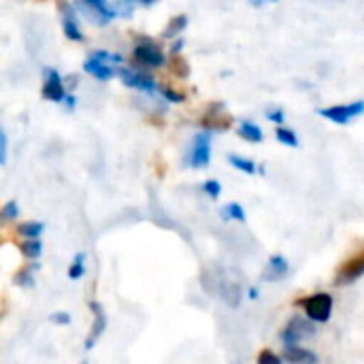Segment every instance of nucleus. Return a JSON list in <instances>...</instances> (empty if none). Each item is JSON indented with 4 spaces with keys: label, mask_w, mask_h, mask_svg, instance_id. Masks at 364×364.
Returning a JSON list of instances; mask_svg holds the SVG:
<instances>
[{
    "label": "nucleus",
    "mask_w": 364,
    "mask_h": 364,
    "mask_svg": "<svg viewBox=\"0 0 364 364\" xmlns=\"http://www.w3.org/2000/svg\"><path fill=\"white\" fill-rule=\"evenodd\" d=\"M301 305H303V309H305V314H307V318L311 322L324 324V322L331 320L335 303H333V296L328 292H316V294L303 299Z\"/></svg>",
    "instance_id": "nucleus-1"
},
{
    "label": "nucleus",
    "mask_w": 364,
    "mask_h": 364,
    "mask_svg": "<svg viewBox=\"0 0 364 364\" xmlns=\"http://www.w3.org/2000/svg\"><path fill=\"white\" fill-rule=\"evenodd\" d=\"M75 9L92 23L96 26H105L109 23L113 17H117V11L113 6H109V2L105 0H77Z\"/></svg>",
    "instance_id": "nucleus-2"
},
{
    "label": "nucleus",
    "mask_w": 364,
    "mask_h": 364,
    "mask_svg": "<svg viewBox=\"0 0 364 364\" xmlns=\"http://www.w3.org/2000/svg\"><path fill=\"white\" fill-rule=\"evenodd\" d=\"M316 335V324L309 318L294 316L282 331V341L284 346H301V341L311 339Z\"/></svg>",
    "instance_id": "nucleus-3"
},
{
    "label": "nucleus",
    "mask_w": 364,
    "mask_h": 364,
    "mask_svg": "<svg viewBox=\"0 0 364 364\" xmlns=\"http://www.w3.org/2000/svg\"><path fill=\"white\" fill-rule=\"evenodd\" d=\"M211 162V134L205 130L192 139L190 154H188V164L192 168H205Z\"/></svg>",
    "instance_id": "nucleus-4"
},
{
    "label": "nucleus",
    "mask_w": 364,
    "mask_h": 364,
    "mask_svg": "<svg viewBox=\"0 0 364 364\" xmlns=\"http://www.w3.org/2000/svg\"><path fill=\"white\" fill-rule=\"evenodd\" d=\"M132 58H134L136 64L147 66V68H156V66L164 64V53H162L160 45L149 41V38H141V43H136V47L132 51Z\"/></svg>",
    "instance_id": "nucleus-5"
},
{
    "label": "nucleus",
    "mask_w": 364,
    "mask_h": 364,
    "mask_svg": "<svg viewBox=\"0 0 364 364\" xmlns=\"http://www.w3.org/2000/svg\"><path fill=\"white\" fill-rule=\"evenodd\" d=\"M232 115L224 109V105H220V102H213V105H209V109L203 113V117H200V126L207 130V132H211V130H215V132H222V130H228L230 126H232Z\"/></svg>",
    "instance_id": "nucleus-6"
},
{
    "label": "nucleus",
    "mask_w": 364,
    "mask_h": 364,
    "mask_svg": "<svg viewBox=\"0 0 364 364\" xmlns=\"http://www.w3.org/2000/svg\"><path fill=\"white\" fill-rule=\"evenodd\" d=\"M364 275V250L348 258L335 273V286H348L354 284Z\"/></svg>",
    "instance_id": "nucleus-7"
},
{
    "label": "nucleus",
    "mask_w": 364,
    "mask_h": 364,
    "mask_svg": "<svg viewBox=\"0 0 364 364\" xmlns=\"http://www.w3.org/2000/svg\"><path fill=\"white\" fill-rule=\"evenodd\" d=\"M322 117L335 122V124H350L354 117L363 115L364 113V102L363 100H356V102H350V105H335V107H328V109H320L318 111Z\"/></svg>",
    "instance_id": "nucleus-8"
},
{
    "label": "nucleus",
    "mask_w": 364,
    "mask_h": 364,
    "mask_svg": "<svg viewBox=\"0 0 364 364\" xmlns=\"http://www.w3.org/2000/svg\"><path fill=\"white\" fill-rule=\"evenodd\" d=\"M43 98L51 100V102H62L66 100V92H64V83L62 77L58 75V70L47 68L45 70V79H43Z\"/></svg>",
    "instance_id": "nucleus-9"
},
{
    "label": "nucleus",
    "mask_w": 364,
    "mask_h": 364,
    "mask_svg": "<svg viewBox=\"0 0 364 364\" xmlns=\"http://www.w3.org/2000/svg\"><path fill=\"white\" fill-rule=\"evenodd\" d=\"M90 309H92L94 320H92V331H90V335H87V339H85V350H92V348L98 343V339L102 337L105 326H107V316H105L102 305L96 303V301H92V303H90Z\"/></svg>",
    "instance_id": "nucleus-10"
},
{
    "label": "nucleus",
    "mask_w": 364,
    "mask_h": 364,
    "mask_svg": "<svg viewBox=\"0 0 364 364\" xmlns=\"http://www.w3.org/2000/svg\"><path fill=\"white\" fill-rule=\"evenodd\" d=\"M58 6H60V13H62V28H64L66 38L77 41V43L83 41V32H81V28H79V23H77L75 9H73L66 0H60Z\"/></svg>",
    "instance_id": "nucleus-11"
},
{
    "label": "nucleus",
    "mask_w": 364,
    "mask_h": 364,
    "mask_svg": "<svg viewBox=\"0 0 364 364\" xmlns=\"http://www.w3.org/2000/svg\"><path fill=\"white\" fill-rule=\"evenodd\" d=\"M119 77H122V81L128 87H134V90H141V92H147V94L156 92L154 79L147 77V75H143V73H136L132 68H119Z\"/></svg>",
    "instance_id": "nucleus-12"
},
{
    "label": "nucleus",
    "mask_w": 364,
    "mask_h": 364,
    "mask_svg": "<svg viewBox=\"0 0 364 364\" xmlns=\"http://www.w3.org/2000/svg\"><path fill=\"white\" fill-rule=\"evenodd\" d=\"M288 273H290V262L286 260V256L275 254L269 258L267 269L262 271V279L264 282H282V279H286Z\"/></svg>",
    "instance_id": "nucleus-13"
},
{
    "label": "nucleus",
    "mask_w": 364,
    "mask_h": 364,
    "mask_svg": "<svg viewBox=\"0 0 364 364\" xmlns=\"http://www.w3.org/2000/svg\"><path fill=\"white\" fill-rule=\"evenodd\" d=\"M284 360L288 364H318V356L301 346H284Z\"/></svg>",
    "instance_id": "nucleus-14"
},
{
    "label": "nucleus",
    "mask_w": 364,
    "mask_h": 364,
    "mask_svg": "<svg viewBox=\"0 0 364 364\" xmlns=\"http://www.w3.org/2000/svg\"><path fill=\"white\" fill-rule=\"evenodd\" d=\"M83 68H85V73H90L94 79H98V81H109L111 77H113V68H111V64H107V62H102V60H98V58H90L85 64H83Z\"/></svg>",
    "instance_id": "nucleus-15"
},
{
    "label": "nucleus",
    "mask_w": 364,
    "mask_h": 364,
    "mask_svg": "<svg viewBox=\"0 0 364 364\" xmlns=\"http://www.w3.org/2000/svg\"><path fill=\"white\" fill-rule=\"evenodd\" d=\"M239 134H241V139H245V141H250V143H262V139H264L262 128H260L258 124L250 122V119L241 122V126H239Z\"/></svg>",
    "instance_id": "nucleus-16"
},
{
    "label": "nucleus",
    "mask_w": 364,
    "mask_h": 364,
    "mask_svg": "<svg viewBox=\"0 0 364 364\" xmlns=\"http://www.w3.org/2000/svg\"><path fill=\"white\" fill-rule=\"evenodd\" d=\"M17 247L26 260H38L43 254V243L38 239H26V241L17 243Z\"/></svg>",
    "instance_id": "nucleus-17"
},
{
    "label": "nucleus",
    "mask_w": 364,
    "mask_h": 364,
    "mask_svg": "<svg viewBox=\"0 0 364 364\" xmlns=\"http://www.w3.org/2000/svg\"><path fill=\"white\" fill-rule=\"evenodd\" d=\"M15 230L23 239H38L45 230V224L43 222H21V224H17Z\"/></svg>",
    "instance_id": "nucleus-18"
},
{
    "label": "nucleus",
    "mask_w": 364,
    "mask_h": 364,
    "mask_svg": "<svg viewBox=\"0 0 364 364\" xmlns=\"http://www.w3.org/2000/svg\"><path fill=\"white\" fill-rule=\"evenodd\" d=\"M188 28V15H175L168 23H166V28H164V36L166 38H175L177 34H181L183 30Z\"/></svg>",
    "instance_id": "nucleus-19"
},
{
    "label": "nucleus",
    "mask_w": 364,
    "mask_h": 364,
    "mask_svg": "<svg viewBox=\"0 0 364 364\" xmlns=\"http://www.w3.org/2000/svg\"><path fill=\"white\" fill-rule=\"evenodd\" d=\"M168 68H171V73H173L175 77H179V79H186V77L190 75V64H188V60L181 58L179 53H173V55H171Z\"/></svg>",
    "instance_id": "nucleus-20"
},
{
    "label": "nucleus",
    "mask_w": 364,
    "mask_h": 364,
    "mask_svg": "<svg viewBox=\"0 0 364 364\" xmlns=\"http://www.w3.org/2000/svg\"><path fill=\"white\" fill-rule=\"evenodd\" d=\"M85 254L83 252H79V254H75V258H73V262H70V267H68V279H73V282H77V279H81L83 275H85Z\"/></svg>",
    "instance_id": "nucleus-21"
},
{
    "label": "nucleus",
    "mask_w": 364,
    "mask_h": 364,
    "mask_svg": "<svg viewBox=\"0 0 364 364\" xmlns=\"http://www.w3.org/2000/svg\"><path fill=\"white\" fill-rule=\"evenodd\" d=\"M228 162H230L237 171H241V173H247V175H254V173H256V164H254V160H250V158L230 154V156H228Z\"/></svg>",
    "instance_id": "nucleus-22"
},
{
    "label": "nucleus",
    "mask_w": 364,
    "mask_h": 364,
    "mask_svg": "<svg viewBox=\"0 0 364 364\" xmlns=\"http://www.w3.org/2000/svg\"><path fill=\"white\" fill-rule=\"evenodd\" d=\"M222 218H224L226 222H230V220H235V222H245V211H243V207H241L239 203H228V205L222 209Z\"/></svg>",
    "instance_id": "nucleus-23"
},
{
    "label": "nucleus",
    "mask_w": 364,
    "mask_h": 364,
    "mask_svg": "<svg viewBox=\"0 0 364 364\" xmlns=\"http://www.w3.org/2000/svg\"><path fill=\"white\" fill-rule=\"evenodd\" d=\"M275 136H277L279 143H284V145H288V147H299V136H296V132L290 130V128L279 126V128L275 130Z\"/></svg>",
    "instance_id": "nucleus-24"
},
{
    "label": "nucleus",
    "mask_w": 364,
    "mask_h": 364,
    "mask_svg": "<svg viewBox=\"0 0 364 364\" xmlns=\"http://www.w3.org/2000/svg\"><path fill=\"white\" fill-rule=\"evenodd\" d=\"M13 282H15V284H17L19 288H30V286L34 284V273H32V264H28V267L19 269V271L15 273Z\"/></svg>",
    "instance_id": "nucleus-25"
},
{
    "label": "nucleus",
    "mask_w": 364,
    "mask_h": 364,
    "mask_svg": "<svg viewBox=\"0 0 364 364\" xmlns=\"http://www.w3.org/2000/svg\"><path fill=\"white\" fill-rule=\"evenodd\" d=\"M154 2H156V0H117L119 13H126V15H130L134 6H151Z\"/></svg>",
    "instance_id": "nucleus-26"
},
{
    "label": "nucleus",
    "mask_w": 364,
    "mask_h": 364,
    "mask_svg": "<svg viewBox=\"0 0 364 364\" xmlns=\"http://www.w3.org/2000/svg\"><path fill=\"white\" fill-rule=\"evenodd\" d=\"M160 92H162V96H164L166 100H171V102H183V100H186V94H183V92H179V90L166 85V83L160 85Z\"/></svg>",
    "instance_id": "nucleus-27"
},
{
    "label": "nucleus",
    "mask_w": 364,
    "mask_h": 364,
    "mask_svg": "<svg viewBox=\"0 0 364 364\" xmlns=\"http://www.w3.org/2000/svg\"><path fill=\"white\" fill-rule=\"evenodd\" d=\"M0 215H2V220H4V222L15 220V218L19 215V205H17V200H9V203H4V207H2V211H0Z\"/></svg>",
    "instance_id": "nucleus-28"
},
{
    "label": "nucleus",
    "mask_w": 364,
    "mask_h": 364,
    "mask_svg": "<svg viewBox=\"0 0 364 364\" xmlns=\"http://www.w3.org/2000/svg\"><path fill=\"white\" fill-rule=\"evenodd\" d=\"M258 364H284V356L275 354L273 350H262L258 354Z\"/></svg>",
    "instance_id": "nucleus-29"
},
{
    "label": "nucleus",
    "mask_w": 364,
    "mask_h": 364,
    "mask_svg": "<svg viewBox=\"0 0 364 364\" xmlns=\"http://www.w3.org/2000/svg\"><path fill=\"white\" fill-rule=\"evenodd\" d=\"M203 192H205L207 196H211V198H218V196L222 194V186H220V181H215V179H207V181L203 183Z\"/></svg>",
    "instance_id": "nucleus-30"
},
{
    "label": "nucleus",
    "mask_w": 364,
    "mask_h": 364,
    "mask_svg": "<svg viewBox=\"0 0 364 364\" xmlns=\"http://www.w3.org/2000/svg\"><path fill=\"white\" fill-rule=\"evenodd\" d=\"M94 58H98V60H102L107 64H119L122 62V55L119 53H109V51H96Z\"/></svg>",
    "instance_id": "nucleus-31"
},
{
    "label": "nucleus",
    "mask_w": 364,
    "mask_h": 364,
    "mask_svg": "<svg viewBox=\"0 0 364 364\" xmlns=\"http://www.w3.org/2000/svg\"><path fill=\"white\" fill-rule=\"evenodd\" d=\"M53 324H58V326H68L70 324V316L66 314V311H55V314H51V318H49Z\"/></svg>",
    "instance_id": "nucleus-32"
},
{
    "label": "nucleus",
    "mask_w": 364,
    "mask_h": 364,
    "mask_svg": "<svg viewBox=\"0 0 364 364\" xmlns=\"http://www.w3.org/2000/svg\"><path fill=\"white\" fill-rule=\"evenodd\" d=\"M267 117H269L271 122H275V124H284V119H286V115H284V111H282V109L269 111V113H267Z\"/></svg>",
    "instance_id": "nucleus-33"
},
{
    "label": "nucleus",
    "mask_w": 364,
    "mask_h": 364,
    "mask_svg": "<svg viewBox=\"0 0 364 364\" xmlns=\"http://www.w3.org/2000/svg\"><path fill=\"white\" fill-rule=\"evenodd\" d=\"M6 147H9V143H6V132L2 130V132H0V162H6Z\"/></svg>",
    "instance_id": "nucleus-34"
},
{
    "label": "nucleus",
    "mask_w": 364,
    "mask_h": 364,
    "mask_svg": "<svg viewBox=\"0 0 364 364\" xmlns=\"http://www.w3.org/2000/svg\"><path fill=\"white\" fill-rule=\"evenodd\" d=\"M181 47H183V41H177L171 49H173V53H179V51H181Z\"/></svg>",
    "instance_id": "nucleus-35"
},
{
    "label": "nucleus",
    "mask_w": 364,
    "mask_h": 364,
    "mask_svg": "<svg viewBox=\"0 0 364 364\" xmlns=\"http://www.w3.org/2000/svg\"><path fill=\"white\" fill-rule=\"evenodd\" d=\"M64 102H66V107H68V109H73V107H75V98H73V96H66V100H64Z\"/></svg>",
    "instance_id": "nucleus-36"
},
{
    "label": "nucleus",
    "mask_w": 364,
    "mask_h": 364,
    "mask_svg": "<svg viewBox=\"0 0 364 364\" xmlns=\"http://www.w3.org/2000/svg\"><path fill=\"white\" fill-rule=\"evenodd\" d=\"M264 2H277V0H252V4H256V6H260Z\"/></svg>",
    "instance_id": "nucleus-37"
},
{
    "label": "nucleus",
    "mask_w": 364,
    "mask_h": 364,
    "mask_svg": "<svg viewBox=\"0 0 364 364\" xmlns=\"http://www.w3.org/2000/svg\"><path fill=\"white\" fill-rule=\"evenodd\" d=\"M250 299H258V290H256V288L250 290Z\"/></svg>",
    "instance_id": "nucleus-38"
}]
</instances>
